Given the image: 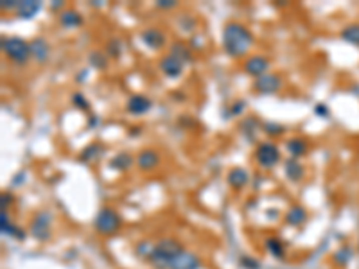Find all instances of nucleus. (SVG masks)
Wrapping results in <instances>:
<instances>
[{"instance_id":"obj_1","label":"nucleus","mask_w":359,"mask_h":269,"mask_svg":"<svg viewBox=\"0 0 359 269\" xmlns=\"http://www.w3.org/2000/svg\"><path fill=\"white\" fill-rule=\"evenodd\" d=\"M253 45V36L244 26L237 22H230L223 31V47L232 58H241L250 51Z\"/></svg>"},{"instance_id":"obj_2","label":"nucleus","mask_w":359,"mask_h":269,"mask_svg":"<svg viewBox=\"0 0 359 269\" xmlns=\"http://www.w3.org/2000/svg\"><path fill=\"white\" fill-rule=\"evenodd\" d=\"M2 49L8 54V58L11 61L18 65L27 63L31 56V45H27L22 38H17V36H11V38H4L2 40Z\"/></svg>"},{"instance_id":"obj_3","label":"nucleus","mask_w":359,"mask_h":269,"mask_svg":"<svg viewBox=\"0 0 359 269\" xmlns=\"http://www.w3.org/2000/svg\"><path fill=\"white\" fill-rule=\"evenodd\" d=\"M255 158L259 162V165L266 167V169H271L278 163L280 160V153H278L277 145L271 144V142H262L259 147H257Z\"/></svg>"},{"instance_id":"obj_4","label":"nucleus","mask_w":359,"mask_h":269,"mask_svg":"<svg viewBox=\"0 0 359 269\" xmlns=\"http://www.w3.org/2000/svg\"><path fill=\"white\" fill-rule=\"evenodd\" d=\"M95 226L101 233H113V231L119 228V217H117L115 212L104 208L101 214L97 215V221H95Z\"/></svg>"},{"instance_id":"obj_5","label":"nucleus","mask_w":359,"mask_h":269,"mask_svg":"<svg viewBox=\"0 0 359 269\" xmlns=\"http://www.w3.org/2000/svg\"><path fill=\"white\" fill-rule=\"evenodd\" d=\"M269 69V61L262 56H253V58H248L246 63H244V70L246 74L250 76H255V77H262L264 74H268Z\"/></svg>"},{"instance_id":"obj_6","label":"nucleus","mask_w":359,"mask_h":269,"mask_svg":"<svg viewBox=\"0 0 359 269\" xmlns=\"http://www.w3.org/2000/svg\"><path fill=\"white\" fill-rule=\"evenodd\" d=\"M255 88L261 94H273L280 88V79L275 74H264L262 77H257Z\"/></svg>"},{"instance_id":"obj_7","label":"nucleus","mask_w":359,"mask_h":269,"mask_svg":"<svg viewBox=\"0 0 359 269\" xmlns=\"http://www.w3.org/2000/svg\"><path fill=\"white\" fill-rule=\"evenodd\" d=\"M160 69H162V72L165 74V76L178 77L180 74H182V70H184V65H182V61H180L176 56L171 54L160 61Z\"/></svg>"},{"instance_id":"obj_8","label":"nucleus","mask_w":359,"mask_h":269,"mask_svg":"<svg viewBox=\"0 0 359 269\" xmlns=\"http://www.w3.org/2000/svg\"><path fill=\"white\" fill-rule=\"evenodd\" d=\"M160 163V156L156 154V151L153 149H144L137 156V165L140 167L142 171H151Z\"/></svg>"},{"instance_id":"obj_9","label":"nucleus","mask_w":359,"mask_h":269,"mask_svg":"<svg viewBox=\"0 0 359 269\" xmlns=\"http://www.w3.org/2000/svg\"><path fill=\"white\" fill-rule=\"evenodd\" d=\"M151 108V101L144 95H133L128 101V111L129 113H135V115H140Z\"/></svg>"},{"instance_id":"obj_10","label":"nucleus","mask_w":359,"mask_h":269,"mask_svg":"<svg viewBox=\"0 0 359 269\" xmlns=\"http://www.w3.org/2000/svg\"><path fill=\"white\" fill-rule=\"evenodd\" d=\"M142 40L145 42V45H149V47L153 49H160L163 45V42H165V38H163V35L158 29L144 31V33H142Z\"/></svg>"},{"instance_id":"obj_11","label":"nucleus","mask_w":359,"mask_h":269,"mask_svg":"<svg viewBox=\"0 0 359 269\" xmlns=\"http://www.w3.org/2000/svg\"><path fill=\"white\" fill-rule=\"evenodd\" d=\"M31 54L36 56V60L45 61L49 56V45L45 40H35L33 45H31Z\"/></svg>"},{"instance_id":"obj_12","label":"nucleus","mask_w":359,"mask_h":269,"mask_svg":"<svg viewBox=\"0 0 359 269\" xmlns=\"http://www.w3.org/2000/svg\"><path fill=\"white\" fill-rule=\"evenodd\" d=\"M286 174L291 179H300L304 176V167L300 165V162L296 158H291L286 162Z\"/></svg>"},{"instance_id":"obj_13","label":"nucleus","mask_w":359,"mask_h":269,"mask_svg":"<svg viewBox=\"0 0 359 269\" xmlns=\"http://www.w3.org/2000/svg\"><path fill=\"white\" fill-rule=\"evenodd\" d=\"M61 24H63L65 27H77L81 26V15L76 13V11H72V9H69V11H63L61 13Z\"/></svg>"},{"instance_id":"obj_14","label":"nucleus","mask_w":359,"mask_h":269,"mask_svg":"<svg viewBox=\"0 0 359 269\" xmlns=\"http://www.w3.org/2000/svg\"><path fill=\"white\" fill-rule=\"evenodd\" d=\"M40 9V2H22V4H18V15H20L22 18H31L35 17L36 13H38Z\"/></svg>"},{"instance_id":"obj_15","label":"nucleus","mask_w":359,"mask_h":269,"mask_svg":"<svg viewBox=\"0 0 359 269\" xmlns=\"http://www.w3.org/2000/svg\"><path fill=\"white\" fill-rule=\"evenodd\" d=\"M228 181H230L232 187L239 188L248 181V174H246V171H243V169H234V171L228 174Z\"/></svg>"},{"instance_id":"obj_16","label":"nucleus","mask_w":359,"mask_h":269,"mask_svg":"<svg viewBox=\"0 0 359 269\" xmlns=\"http://www.w3.org/2000/svg\"><path fill=\"white\" fill-rule=\"evenodd\" d=\"M287 149L291 151V154H293L295 158H298L300 154H304L305 151H307V145H305L304 140H289L287 142Z\"/></svg>"},{"instance_id":"obj_17","label":"nucleus","mask_w":359,"mask_h":269,"mask_svg":"<svg viewBox=\"0 0 359 269\" xmlns=\"http://www.w3.org/2000/svg\"><path fill=\"white\" fill-rule=\"evenodd\" d=\"M129 165H131V158H129L128 154H119V156L111 162V167H115V169H119V171L128 169Z\"/></svg>"},{"instance_id":"obj_18","label":"nucleus","mask_w":359,"mask_h":269,"mask_svg":"<svg viewBox=\"0 0 359 269\" xmlns=\"http://www.w3.org/2000/svg\"><path fill=\"white\" fill-rule=\"evenodd\" d=\"M343 38H346L348 42L359 43V27H350V29L343 31Z\"/></svg>"},{"instance_id":"obj_19","label":"nucleus","mask_w":359,"mask_h":269,"mask_svg":"<svg viewBox=\"0 0 359 269\" xmlns=\"http://www.w3.org/2000/svg\"><path fill=\"white\" fill-rule=\"evenodd\" d=\"M74 103H76V106L81 108V110H86V108H88V104H86V101L83 99V95H79V94L74 95Z\"/></svg>"},{"instance_id":"obj_20","label":"nucleus","mask_w":359,"mask_h":269,"mask_svg":"<svg viewBox=\"0 0 359 269\" xmlns=\"http://www.w3.org/2000/svg\"><path fill=\"white\" fill-rule=\"evenodd\" d=\"M160 8H174L176 4H165V2H158Z\"/></svg>"}]
</instances>
